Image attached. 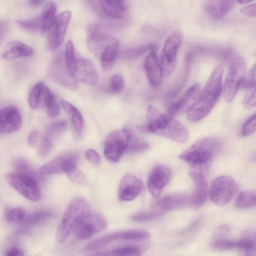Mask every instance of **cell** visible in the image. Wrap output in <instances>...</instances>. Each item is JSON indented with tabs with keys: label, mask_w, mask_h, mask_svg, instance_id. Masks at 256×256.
Instances as JSON below:
<instances>
[{
	"label": "cell",
	"mask_w": 256,
	"mask_h": 256,
	"mask_svg": "<svg viewBox=\"0 0 256 256\" xmlns=\"http://www.w3.org/2000/svg\"><path fill=\"white\" fill-rule=\"evenodd\" d=\"M222 74L223 68L221 64L213 70L196 100L186 112L188 120L198 122L211 112L222 91Z\"/></svg>",
	"instance_id": "1"
},
{
	"label": "cell",
	"mask_w": 256,
	"mask_h": 256,
	"mask_svg": "<svg viewBox=\"0 0 256 256\" xmlns=\"http://www.w3.org/2000/svg\"><path fill=\"white\" fill-rule=\"evenodd\" d=\"M146 118L148 123L138 127L142 132L154 134L178 142H185L188 138V130L180 122L162 113L154 106L148 108Z\"/></svg>",
	"instance_id": "2"
},
{
	"label": "cell",
	"mask_w": 256,
	"mask_h": 256,
	"mask_svg": "<svg viewBox=\"0 0 256 256\" xmlns=\"http://www.w3.org/2000/svg\"><path fill=\"white\" fill-rule=\"evenodd\" d=\"M222 146V142L218 138L206 137L190 146L179 157L192 167L206 169L210 166Z\"/></svg>",
	"instance_id": "3"
},
{
	"label": "cell",
	"mask_w": 256,
	"mask_h": 256,
	"mask_svg": "<svg viewBox=\"0 0 256 256\" xmlns=\"http://www.w3.org/2000/svg\"><path fill=\"white\" fill-rule=\"evenodd\" d=\"M90 206L84 198L78 197L68 204L64 214L57 231L58 242H63L84 220L90 213Z\"/></svg>",
	"instance_id": "4"
},
{
	"label": "cell",
	"mask_w": 256,
	"mask_h": 256,
	"mask_svg": "<svg viewBox=\"0 0 256 256\" xmlns=\"http://www.w3.org/2000/svg\"><path fill=\"white\" fill-rule=\"evenodd\" d=\"M7 182L20 194L31 201L36 202L41 198V191L38 182L23 173L10 172L5 176Z\"/></svg>",
	"instance_id": "5"
},
{
	"label": "cell",
	"mask_w": 256,
	"mask_h": 256,
	"mask_svg": "<svg viewBox=\"0 0 256 256\" xmlns=\"http://www.w3.org/2000/svg\"><path fill=\"white\" fill-rule=\"evenodd\" d=\"M238 190V185L231 177L222 176L214 178L210 184L209 195L216 204L222 206L228 204Z\"/></svg>",
	"instance_id": "6"
},
{
	"label": "cell",
	"mask_w": 256,
	"mask_h": 256,
	"mask_svg": "<svg viewBox=\"0 0 256 256\" xmlns=\"http://www.w3.org/2000/svg\"><path fill=\"white\" fill-rule=\"evenodd\" d=\"M130 138V132L126 128L116 130L109 134L104 145L105 158L112 162H118L126 152Z\"/></svg>",
	"instance_id": "7"
},
{
	"label": "cell",
	"mask_w": 256,
	"mask_h": 256,
	"mask_svg": "<svg viewBox=\"0 0 256 256\" xmlns=\"http://www.w3.org/2000/svg\"><path fill=\"white\" fill-rule=\"evenodd\" d=\"M246 70L244 60L240 56H236L231 63L222 87L224 96L226 102H230L234 98L241 86Z\"/></svg>",
	"instance_id": "8"
},
{
	"label": "cell",
	"mask_w": 256,
	"mask_h": 256,
	"mask_svg": "<svg viewBox=\"0 0 256 256\" xmlns=\"http://www.w3.org/2000/svg\"><path fill=\"white\" fill-rule=\"evenodd\" d=\"M183 40L182 32L178 30H172L166 39L162 50L160 62L164 75L170 74L176 66V56Z\"/></svg>",
	"instance_id": "9"
},
{
	"label": "cell",
	"mask_w": 256,
	"mask_h": 256,
	"mask_svg": "<svg viewBox=\"0 0 256 256\" xmlns=\"http://www.w3.org/2000/svg\"><path fill=\"white\" fill-rule=\"evenodd\" d=\"M149 232L144 230H131L111 233L89 242L85 247L88 250L102 248L116 240L141 241L148 240Z\"/></svg>",
	"instance_id": "10"
},
{
	"label": "cell",
	"mask_w": 256,
	"mask_h": 256,
	"mask_svg": "<svg viewBox=\"0 0 256 256\" xmlns=\"http://www.w3.org/2000/svg\"><path fill=\"white\" fill-rule=\"evenodd\" d=\"M49 74L51 78L59 84L72 90L76 89L77 81L69 73L62 53H58L54 58L50 66Z\"/></svg>",
	"instance_id": "11"
},
{
	"label": "cell",
	"mask_w": 256,
	"mask_h": 256,
	"mask_svg": "<svg viewBox=\"0 0 256 256\" xmlns=\"http://www.w3.org/2000/svg\"><path fill=\"white\" fill-rule=\"evenodd\" d=\"M70 12L64 11L56 16L48 33V44L50 50H54L62 42L71 18Z\"/></svg>",
	"instance_id": "12"
},
{
	"label": "cell",
	"mask_w": 256,
	"mask_h": 256,
	"mask_svg": "<svg viewBox=\"0 0 256 256\" xmlns=\"http://www.w3.org/2000/svg\"><path fill=\"white\" fill-rule=\"evenodd\" d=\"M78 158L76 152L63 154L41 166L39 172L46 175L66 174L76 166Z\"/></svg>",
	"instance_id": "13"
},
{
	"label": "cell",
	"mask_w": 256,
	"mask_h": 256,
	"mask_svg": "<svg viewBox=\"0 0 256 256\" xmlns=\"http://www.w3.org/2000/svg\"><path fill=\"white\" fill-rule=\"evenodd\" d=\"M171 171L163 164H157L152 170L148 180V188L152 196H160L171 178Z\"/></svg>",
	"instance_id": "14"
},
{
	"label": "cell",
	"mask_w": 256,
	"mask_h": 256,
	"mask_svg": "<svg viewBox=\"0 0 256 256\" xmlns=\"http://www.w3.org/2000/svg\"><path fill=\"white\" fill-rule=\"evenodd\" d=\"M106 225V219L102 215L90 213L75 230L76 237L80 240L88 239L104 230Z\"/></svg>",
	"instance_id": "15"
},
{
	"label": "cell",
	"mask_w": 256,
	"mask_h": 256,
	"mask_svg": "<svg viewBox=\"0 0 256 256\" xmlns=\"http://www.w3.org/2000/svg\"><path fill=\"white\" fill-rule=\"evenodd\" d=\"M143 189L144 184L140 180L132 174L127 173L122 177L118 186V199L122 202L132 200Z\"/></svg>",
	"instance_id": "16"
},
{
	"label": "cell",
	"mask_w": 256,
	"mask_h": 256,
	"mask_svg": "<svg viewBox=\"0 0 256 256\" xmlns=\"http://www.w3.org/2000/svg\"><path fill=\"white\" fill-rule=\"evenodd\" d=\"M22 124V116L16 106H10L0 108V134L14 132Z\"/></svg>",
	"instance_id": "17"
},
{
	"label": "cell",
	"mask_w": 256,
	"mask_h": 256,
	"mask_svg": "<svg viewBox=\"0 0 256 256\" xmlns=\"http://www.w3.org/2000/svg\"><path fill=\"white\" fill-rule=\"evenodd\" d=\"M200 92V86L196 84L190 87L186 91L168 108V116H173L187 112L196 100Z\"/></svg>",
	"instance_id": "18"
},
{
	"label": "cell",
	"mask_w": 256,
	"mask_h": 256,
	"mask_svg": "<svg viewBox=\"0 0 256 256\" xmlns=\"http://www.w3.org/2000/svg\"><path fill=\"white\" fill-rule=\"evenodd\" d=\"M194 184V189L190 197V204L192 208L196 210L205 203L208 196V186L206 177L201 173L191 172L189 174Z\"/></svg>",
	"instance_id": "19"
},
{
	"label": "cell",
	"mask_w": 256,
	"mask_h": 256,
	"mask_svg": "<svg viewBox=\"0 0 256 256\" xmlns=\"http://www.w3.org/2000/svg\"><path fill=\"white\" fill-rule=\"evenodd\" d=\"M144 68L150 84L154 86H159L162 81L164 73L154 46L150 50L145 58Z\"/></svg>",
	"instance_id": "20"
},
{
	"label": "cell",
	"mask_w": 256,
	"mask_h": 256,
	"mask_svg": "<svg viewBox=\"0 0 256 256\" xmlns=\"http://www.w3.org/2000/svg\"><path fill=\"white\" fill-rule=\"evenodd\" d=\"M74 78L88 86H96L98 76L93 62L87 58L77 57V64Z\"/></svg>",
	"instance_id": "21"
},
{
	"label": "cell",
	"mask_w": 256,
	"mask_h": 256,
	"mask_svg": "<svg viewBox=\"0 0 256 256\" xmlns=\"http://www.w3.org/2000/svg\"><path fill=\"white\" fill-rule=\"evenodd\" d=\"M190 197L185 193H174L158 200L155 203L156 210L165 212L182 208L190 204Z\"/></svg>",
	"instance_id": "22"
},
{
	"label": "cell",
	"mask_w": 256,
	"mask_h": 256,
	"mask_svg": "<svg viewBox=\"0 0 256 256\" xmlns=\"http://www.w3.org/2000/svg\"><path fill=\"white\" fill-rule=\"evenodd\" d=\"M61 105L70 118L73 138L75 140L78 141L81 138L84 126L82 116L78 109L70 102L63 100Z\"/></svg>",
	"instance_id": "23"
},
{
	"label": "cell",
	"mask_w": 256,
	"mask_h": 256,
	"mask_svg": "<svg viewBox=\"0 0 256 256\" xmlns=\"http://www.w3.org/2000/svg\"><path fill=\"white\" fill-rule=\"evenodd\" d=\"M236 2V0H206L203 8L212 18L221 19L233 8Z\"/></svg>",
	"instance_id": "24"
},
{
	"label": "cell",
	"mask_w": 256,
	"mask_h": 256,
	"mask_svg": "<svg viewBox=\"0 0 256 256\" xmlns=\"http://www.w3.org/2000/svg\"><path fill=\"white\" fill-rule=\"evenodd\" d=\"M116 40L114 37L107 34L92 31L88 37L87 44L90 52L95 56L99 58L104 50Z\"/></svg>",
	"instance_id": "25"
},
{
	"label": "cell",
	"mask_w": 256,
	"mask_h": 256,
	"mask_svg": "<svg viewBox=\"0 0 256 256\" xmlns=\"http://www.w3.org/2000/svg\"><path fill=\"white\" fill-rule=\"evenodd\" d=\"M50 92L48 87L43 82L36 83L29 92L28 102L30 108L33 110L44 108L46 98Z\"/></svg>",
	"instance_id": "26"
},
{
	"label": "cell",
	"mask_w": 256,
	"mask_h": 256,
	"mask_svg": "<svg viewBox=\"0 0 256 256\" xmlns=\"http://www.w3.org/2000/svg\"><path fill=\"white\" fill-rule=\"evenodd\" d=\"M34 53L33 50L28 46L17 40L9 42L2 53V58L7 60L28 57Z\"/></svg>",
	"instance_id": "27"
},
{
	"label": "cell",
	"mask_w": 256,
	"mask_h": 256,
	"mask_svg": "<svg viewBox=\"0 0 256 256\" xmlns=\"http://www.w3.org/2000/svg\"><path fill=\"white\" fill-rule=\"evenodd\" d=\"M101 8L108 16L122 18L126 14V0H100Z\"/></svg>",
	"instance_id": "28"
},
{
	"label": "cell",
	"mask_w": 256,
	"mask_h": 256,
	"mask_svg": "<svg viewBox=\"0 0 256 256\" xmlns=\"http://www.w3.org/2000/svg\"><path fill=\"white\" fill-rule=\"evenodd\" d=\"M118 41L116 40L107 46L101 53L99 58L104 70H110L114 66L118 55Z\"/></svg>",
	"instance_id": "29"
},
{
	"label": "cell",
	"mask_w": 256,
	"mask_h": 256,
	"mask_svg": "<svg viewBox=\"0 0 256 256\" xmlns=\"http://www.w3.org/2000/svg\"><path fill=\"white\" fill-rule=\"evenodd\" d=\"M56 6L54 2L48 3L44 8L38 19L40 26V32H47L55 18Z\"/></svg>",
	"instance_id": "30"
},
{
	"label": "cell",
	"mask_w": 256,
	"mask_h": 256,
	"mask_svg": "<svg viewBox=\"0 0 256 256\" xmlns=\"http://www.w3.org/2000/svg\"><path fill=\"white\" fill-rule=\"evenodd\" d=\"M236 248L244 254L254 256L256 254V234L254 231L245 232L242 238L237 241Z\"/></svg>",
	"instance_id": "31"
},
{
	"label": "cell",
	"mask_w": 256,
	"mask_h": 256,
	"mask_svg": "<svg viewBox=\"0 0 256 256\" xmlns=\"http://www.w3.org/2000/svg\"><path fill=\"white\" fill-rule=\"evenodd\" d=\"M144 250V248L141 246L132 245L100 252L94 254L97 256H140L142 254Z\"/></svg>",
	"instance_id": "32"
},
{
	"label": "cell",
	"mask_w": 256,
	"mask_h": 256,
	"mask_svg": "<svg viewBox=\"0 0 256 256\" xmlns=\"http://www.w3.org/2000/svg\"><path fill=\"white\" fill-rule=\"evenodd\" d=\"M64 57L67 69L70 76L75 80L77 56L75 54L73 44L70 40L68 41L66 44Z\"/></svg>",
	"instance_id": "33"
},
{
	"label": "cell",
	"mask_w": 256,
	"mask_h": 256,
	"mask_svg": "<svg viewBox=\"0 0 256 256\" xmlns=\"http://www.w3.org/2000/svg\"><path fill=\"white\" fill-rule=\"evenodd\" d=\"M256 202V195L254 192L244 191L238 194L234 204L237 208L246 209L254 207Z\"/></svg>",
	"instance_id": "34"
},
{
	"label": "cell",
	"mask_w": 256,
	"mask_h": 256,
	"mask_svg": "<svg viewBox=\"0 0 256 256\" xmlns=\"http://www.w3.org/2000/svg\"><path fill=\"white\" fill-rule=\"evenodd\" d=\"M14 167L16 171L28 175L37 182L40 179V176L32 167L28 162L23 158L16 159L14 163Z\"/></svg>",
	"instance_id": "35"
},
{
	"label": "cell",
	"mask_w": 256,
	"mask_h": 256,
	"mask_svg": "<svg viewBox=\"0 0 256 256\" xmlns=\"http://www.w3.org/2000/svg\"><path fill=\"white\" fill-rule=\"evenodd\" d=\"M52 214L48 210H40L32 213L26 214L22 222L28 224H36L52 216Z\"/></svg>",
	"instance_id": "36"
},
{
	"label": "cell",
	"mask_w": 256,
	"mask_h": 256,
	"mask_svg": "<svg viewBox=\"0 0 256 256\" xmlns=\"http://www.w3.org/2000/svg\"><path fill=\"white\" fill-rule=\"evenodd\" d=\"M47 115L50 118L58 116L60 112V108L54 95L50 91L48 94L44 105Z\"/></svg>",
	"instance_id": "37"
},
{
	"label": "cell",
	"mask_w": 256,
	"mask_h": 256,
	"mask_svg": "<svg viewBox=\"0 0 256 256\" xmlns=\"http://www.w3.org/2000/svg\"><path fill=\"white\" fill-rule=\"evenodd\" d=\"M67 126V122L64 120L54 122L48 126L45 134L54 140L66 130Z\"/></svg>",
	"instance_id": "38"
},
{
	"label": "cell",
	"mask_w": 256,
	"mask_h": 256,
	"mask_svg": "<svg viewBox=\"0 0 256 256\" xmlns=\"http://www.w3.org/2000/svg\"><path fill=\"white\" fill-rule=\"evenodd\" d=\"M154 46L152 45H146L138 48L126 49L122 52V56L128 60H134L138 58L146 53L147 51L150 50Z\"/></svg>",
	"instance_id": "39"
},
{
	"label": "cell",
	"mask_w": 256,
	"mask_h": 256,
	"mask_svg": "<svg viewBox=\"0 0 256 256\" xmlns=\"http://www.w3.org/2000/svg\"><path fill=\"white\" fill-rule=\"evenodd\" d=\"M164 214V212L155 210L152 211L139 212L130 216V219L136 222H143L154 220Z\"/></svg>",
	"instance_id": "40"
},
{
	"label": "cell",
	"mask_w": 256,
	"mask_h": 256,
	"mask_svg": "<svg viewBox=\"0 0 256 256\" xmlns=\"http://www.w3.org/2000/svg\"><path fill=\"white\" fill-rule=\"evenodd\" d=\"M26 212L20 207H16L8 210L6 214V220L10 222H20L24 220Z\"/></svg>",
	"instance_id": "41"
},
{
	"label": "cell",
	"mask_w": 256,
	"mask_h": 256,
	"mask_svg": "<svg viewBox=\"0 0 256 256\" xmlns=\"http://www.w3.org/2000/svg\"><path fill=\"white\" fill-rule=\"evenodd\" d=\"M18 24L24 30L32 32H40V26L38 17L30 19L18 20Z\"/></svg>",
	"instance_id": "42"
},
{
	"label": "cell",
	"mask_w": 256,
	"mask_h": 256,
	"mask_svg": "<svg viewBox=\"0 0 256 256\" xmlns=\"http://www.w3.org/2000/svg\"><path fill=\"white\" fill-rule=\"evenodd\" d=\"M66 174L72 182L77 184L81 186H85L87 184L86 178L76 166L71 168Z\"/></svg>",
	"instance_id": "43"
},
{
	"label": "cell",
	"mask_w": 256,
	"mask_h": 256,
	"mask_svg": "<svg viewBox=\"0 0 256 256\" xmlns=\"http://www.w3.org/2000/svg\"><path fill=\"white\" fill-rule=\"evenodd\" d=\"M53 142L54 140L45 134L42 136L38 147V156L41 158L46 156L51 151Z\"/></svg>",
	"instance_id": "44"
},
{
	"label": "cell",
	"mask_w": 256,
	"mask_h": 256,
	"mask_svg": "<svg viewBox=\"0 0 256 256\" xmlns=\"http://www.w3.org/2000/svg\"><path fill=\"white\" fill-rule=\"evenodd\" d=\"M150 146L148 142L134 138L132 141L130 140L126 151L128 152H138L147 150Z\"/></svg>",
	"instance_id": "45"
},
{
	"label": "cell",
	"mask_w": 256,
	"mask_h": 256,
	"mask_svg": "<svg viewBox=\"0 0 256 256\" xmlns=\"http://www.w3.org/2000/svg\"><path fill=\"white\" fill-rule=\"evenodd\" d=\"M256 86V65L252 66L248 73L245 74L240 87L244 89H252Z\"/></svg>",
	"instance_id": "46"
},
{
	"label": "cell",
	"mask_w": 256,
	"mask_h": 256,
	"mask_svg": "<svg viewBox=\"0 0 256 256\" xmlns=\"http://www.w3.org/2000/svg\"><path fill=\"white\" fill-rule=\"evenodd\" d=\"M124 86V82L122 77L118 74L112 76L110 81L109 90L113 94L120 92Z\"/></svg>",
	"instance_id": "47"
},
{
	"label": "cell",
	"mask_w": 256,
	"mask_h": 256,
	"mask_svg": "<svg viewBox=\"0 0 256 256\" xmlns=\"http://www.w3.org/2000/svg\"><path fill=\"white\" fill-rule=\"evenodd\" d=\"M256 116L254 114L244 124L242 130V135L247 136L252 134L256 130Z\"/></svg>",
	"instance_id": "48"
},
{
	"label": "cell",
	"mask_w": 256,
	"mask_h": 256,
	"mask_svg": "<svg viewBox=\"0 0 256 256\" xmlns=\"http://www.w3.org/2000/svg\"><path fill=\"white\" fill-rule=\"evenodd\" d=\"M212 246L220 250H228L236 248L237 241L226 240H218L213 242Z\"/></svg>",
	"instance_id": "49"
},
{
	"label": "cell",
	"mask_w": 256,
	"mask_h": 256,
	"mask_svg": "<svg viewBox=\"0 0 256 256\" xmlns=\"http://www.w3.org/2000/svg\"><path fill=\"white\" fill-rule=\"evenodd\" d=\"M256 104V89L254 88L245 96L242 104L245 108L250 110L255 107Z\"/></svg>",
	"instance_id": "50"
},
{
	"label": "cell",
	"mask_w": 256,
	"mask_h": 256,
	"mask_svg": "<svg viewBox=\"0 0 256 256\" xmlns=\"http://www.w3.org/2000/svg\"><path fill=\"white\" fill-rule=\"evenodd\" d=\"M86 158L94 166H98L100 162V156L98 153L93 149L88 150L84 154Z\"/></svg>",
	"instance_id": "51"
},
{
	"label": "cell",
	"mask_w": 256,
	"mask_h": 256,
	"mask_svg": "<svg viewBox=\"0 0 256 256\" xmlns=\"http://www.w3.org/2000/svg\"><path fill=\"white\" fill-rule=\"evenodd\" d=\"M240 12L250 17H255L256 13V4H248L242 7Z\"/></svg>",
	"instance_id": "52"
},
{
	"label": "cell",
	"mask_w": 256,
	"mask_h": 256,
	"mask_svg": "<svg viewBox=\"0 0 256 256\" xmlns=\"http://www.w3.org/2000/svg\"><path fill=\"white\" fill-rule=\"evenodd\" d=\"M38 134L37 131H32L28 137V143L30 146L32 147L34 146L38 141Z\"/></svg>",
	"instance_id": "53"
},
{
	"label": "cell",
	"mask_w": 256,
	"mask_h": 256,
	"mask_svg": "<svg viewBox=\"0 0 256 256\" xmlns=\"http://www.w3.org/2000/svg\"><path fill=\"white\" fill-rule=\"evenodd\" d=\"M8 29V24L4 21L0 22V44L6 36Z\"/></svg>",
	"instance_id": "54"
},
{
	"label": "cell",
	"mask_w": 256,
	"mask_h": 256,
	"mask_svg": "<svg viewBox=\"0 0 256 256\" xmlns=\"http://www.w3.org/2000/svg\"><path fill=\"white\" fill-rule=\"evenodd\" d=\"M6 256H24L23 252L20 248H12L6 252Z\"/></svg>",
	"instance_id": "55"
},
{
	"label": "cell",
	"mask_w": 256,
	"mask_h": 256,
	"mask_svg": "<svg viewBox=\"0 0 256 256\" xmlns=\"http://www.w3.org/2000/svg\"><path fill=\"white\" fill-rule=\"evenodd\" d=\"M44 0H29L31 6H36L40 5Z\"/></svg>",
	"instance_id": "56"
},
{
	"label": "cell",
	"mask_w": 256,
	"mask_h": 256,
	"mask_svg": "<svg viewBox=\"0 0 256 256\" xmlns=\"http://www.w3.org/2000/svg\"><path fill=\"white\" fill-rule=\"evenodd\" d=\"M236 0L239 4H246L250 3V2H252V1H254V0Z\"/></svg>",
	"instance_id": "57"
}]
</instances>
